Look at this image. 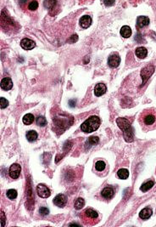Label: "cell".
I'll return each mask as SVG.
<instances>
[{"mask_svg": "<svg viewBox=\"0 0 156 227\" xmlns=\"http://www.w3.org/2000/svg\"><path fill=\"white\" fill-rule=\"evenodd\" d=\"M105 163L103 162V161H98L95 164V167H96V169L98 171H104V169H105Z\"/></svg>", "mask_w": 156, "mask_h": 227, "instance_id": "obj_26", "label": "cell"}, {"mask_svg": "<svg viewBox=\"0 0 156 227\" xmlns=\"http://www.w3.org/2000/svg\"><path fill=\"white\" fill-rule=\"evenodd\" d=\"M39 213L41 214V215H47L49 214V210L45 207H42L41 209H39Z\"/></svg>", "mask_w": 156, "mask_h": 227, "instance_id": "obj_31", "label": "cell"}, {"mask_svg": "<svg viewBox=\"0 0 156 227\" xmlns=\"http://www.w3.org/2000/svg\"><path fill=\"white\" fill-rule=\"evenodd\" d=\"M82 215H83L82 220L87 224L89 223L88 221H91V224H93V220H98V214L95 210L91 209H87L86 211H84L82 213Z\"/></svg>", "mask_w": 156, "mask_h": 227, "instance_id": "obj_5", "label": "cell"}, {"mask_svg": "<svg viewBox=\"0 0 156 227\" xmlns=\"http://www.w3.org/2000/svg\"><path fill=\"white\" fill-rule=\"evenodd\" d=\"M84 204H85V202H84V199L83 198H77L76 201L75 202V209H82L83 207H84Z\"/></svg>", "mask_w": 156, "mask_h": 227, "instance_id": "obj_25", "label": "cell"}, {"mask_svg": "<svg viewBox=\"0 0 156 227\" xmlns=\"http://www.w3.org/2000/svg\"><path fill=\"white\" fill-rule=\"evenodd\" d=\"M116 123L119 128L123 131V136L126 142L133 141V129L131 126L130 122L126 118L119 117L116 119Z\"/></svg>", "mask_w": 156, "mask_h": 227, "instance_id": "obj_2", "label": "cell"}, {"mask_svg": "<svg viewBox=\"0 0 156 227\" xmlns=\"http://www.w3.org/2000/svg\"><path fill=\"white\" fill-rule=\"evenodd\" d=\"M154 182L153 180H149V181H147V182L143 183V184L141 186V187H140V189H141L142 191L146 192V191H148L149 190H150L153 186H154Z\"/></svg>", "mask_w": 156, "mask_h": 227, "instance_id": "obj_21", "label": "cell"}, {"mask_svg": "<svg viewBox=\"0 0 156 227\" xmlns=\"http://www.w3.org/2000/svg\"><path fill=\"white\" fill-rule=\"evenodd\" d=\"M136 56H138V58H140V59H144L145 57L147 56L148 55V50H147V48H144V47H138L136 49Z\"/></svg>", "mask_w": 156, "mask_h": 227, "instance_id": "obj_18", "label": "cell"}, {"mask_svg": "<svg viewBox=\"0 0 156 227\" xmlns=\"http://www.w3.org/2000/svg\"><path fill=\"white\" fill-rule=\"evenodd\" d=\"M102 196L104 197V198H106V199H110L112 198V197L114 196V190H113V188L111 187H105L104 190H102Z\"/></svg>", "mask_w": 156, "mask_h": 227, "instance_id": "obj_17", "label": "cell"}, {"mask_svg": "<svg viewBox=\"0 0 156 227\" xmlns=\"http://www.w3.org/2000/svg\"><path fill=\"white\" fill-rule=\"evenodd\" d=\"M121 62V58L117 54H113L111 56L109 57L108 59V64L109 66L112 68H115L120 65Z\"/></svg>", "mask_w": 156, "mask_h": 227, "instance_id": "obj_10", "label": "cell"}, {"mask_svg": "<svg viewBox=\"0 0 156 227\" xmlns=\"http://www.w3.org/2000/svg\"><path fill=\"white\" fill-rule=\"evenodd\" d=\"M143 129L145 131L154 130L156 129V110L154 108H148L142 112L139 117Z\"/></svg>", "mask_w": 156, "mask_h": 227, "instance_id": "obj_1", "label": "cell"}, {"mask_svg": "<svg viewBox=\"0 0 156 227\" xmlns=\"http://www.w3.org/2000/svg\"><path fill=\"white\" fill-rule=\"evenodd\" d=\"M13 87V83H12L11 78H4L1 80V88L4 90H11Z\"/></svg>", "mask_w": 156, "mask_h": 227, "instance_id": "obj_14", "label": "cell"}, {"mask_svg": "<svg viewBox=\"0 0 156 227\" xmlns=\"http://www.w3.org/2000/svg\"><path fill=\"white\" fill-rule=\"evenodd\" d=\"M79 23H80V26H82V28H88L91 24H92V18L89 15H83L81 17L80 21H79Z\"/></svg>", "mask_w": 156, "mask_h": 227, "instance_id": "obj_12", "label": "cell"}, {"mask_svg": "<svg viewBox=\"0 0 156 227\" xmlns=\"http://www.w3.org/2000/svg\"><path fill=\"white\" fill-rule=\"evenodd\" d=\"M69 103H70V106H73V107H74V106H75V101H70V102H69Z\"/></svg>", "mask_w": 156, "mask_h": 227, "instance_id": "obj_35", "label": "cell"}, {"mask_svg": "<svg viewBox=\"0 0 156 227\" xmlns=\"http://www.w3.org/2000/svg\"><path fill=\"white\" fill-rule=\"evenodd\" d=\"M37 125H39V126H45L46 124H47V120L44 117H43V116H40V117H38L37 118Z\"/></svg>", "mask_w": 156, "mask_h": 227, "instance_id": "obj_28", "label": "cell"}, {"mask_svg": "<svg viewBox=\"0 0 156 227\" xmlns=\"http://www.w3.org/2000/svg\"><path fill=\"white\" fill-rule=\"evenodd\" d=\"M37 136H38V135H37V133L34 130L28 131L27 134H26V139H27L28 141L30 142L35 141V140L37 139Z\"/></svg>", "mask_w": 156, "mask_h": 227, "instance_id": "obj_22", "label": "cell"}, {"mask_svg": "<svg viewBox=\"0 0 156 227\" xmlns=\"http://www.w3.org/2000/svg\"><path fill=\"white\" fill-rule=\"evenodd\" d=\"M34 122V116L31 113L26 114L23 117V123H25V125H30Z\"/></svg>", "mask_w": 156, "mask_h": 227, "instance_id": "obj_24", "label": "cell"}, {"mask_svg": "<svg viewBox=\"0 0 156 227\" xmlns=\"http://www.w3.org/2000/svg\"><path fill=\"white\" fill-rule=\"evenodd\" d=\"M121 35L125 38H128L132 35V29L128 26H123L121 29Z\"/></svg>", "mask_w": 156, "mask_h": 227, "instance_id": "obj_20", "label": "cell"}, {"mask_svg": "<svg viewBox=\"0 0 156 227\" xmlns=\"http://www.w3.org/2000/svg\"><path fill=\"white\" fill-rule=\"evenodd\" d=\"M104 1V4L107 7H110V6H112L113 4H115V0H103Z\"/></svg>", "mask_w": 156, "mask_h": 227, "instance_id": "obj_32", "label": "cell"}, {"mask_svg": "<svg viewBox=\"0 0 156 227\" xmlns=\"http://www.w3.org/2000/svg\"><path fill=\"white\" fill-rule=\"evenodd\" d=\"M77 39H78V36L76 35V34H74V35H73V36H72V37L69 39V42H70V43H71V42H72V43H75V42L77 41Z\"/></svg>", "mask_w": 156, "mask_h": 227, "instance_id": "obj_34", "label": "cell"}, {"mask_svg": "<svg viewBox=\"0 0 156 227\" xmlns=\"http://www.w3.org/2000/svg\"><path fill=\"white\" fill-rule=\"evenodd\" d=\"M5 225V215L4 212H1V226L4 227Z\"/></svg>", "mask_w": 156, "mask_h": 227, "instance_id": "obj_33", "label": "cell"}, {"mask_svg": "<svg viewBox=\"0 0 156 227\" xmlns=\"http://www.w3.org/2000/svg\"><path fill=\"white\" fill-rule=\"evenodd\" d=\"M57 0H44L43 5L49 12L54 11L57 6Z\"/></svg>", "mask_w": 156, "mask_h": 227, "instance_id": "obj_13", "label": "cell"}, {"mask_svg": "<svg viewBox=\"0 0 156 227\" xmlns=\"http://www.w3.org/2000/svg\"><path fill=\"white\" fill-rule=\"evenodd\" d=\"M154 71V67L152 65H149L147 67H143L141 71V77L143 79V83L144 84L146 81L149 79Z\"/></svg>", "mask_w": 156, "mask_h": 227, "instance_id": "obj_6", "label": "cell"}, {"mask_svg": "<svg viewBox=\"0 0 156 227\" xmlns=\"http://www.w3.org/2000/svg\"><path fill=\"white\" fill-rule=\"evenodd\" d=\"M149 24V19L147 16H138L137 19V26L138 28H143L144 26H147Z\"/></svg>", "mask_w": 156, "mask_h": 227, "instance_id": "obj_15", "label": "cell"}, {"mask_svg": "<svg viewBox=\"0 0 156 227\" xmlns=\"http://www.w3.org/2000/svg\"><path fill=\"white\" fill-rule=\"evenodd\" d=\"M0 105H1V109H4V108H6L8 106L9 101L4 97H1L0 98Z\"/></svg>", "mask_w": 156, "mask_h": 227, "instance_id": "obj_30", "label": "cell"}, {"mask_svg": "<svg viewBox=\"0 0 156 227\" xmlns=\"http://www.w3.org/2000/svg\"><path fill=\"white\" fill-rule=\"evenodd\" d=\"M7 197L8 198H9V199H15L16 197H17V191L14 189H10V190H9L7 191Z\"/></svg>", "mask_w": 156, "mask_h": 227, "instance_id": "obj_27", "label": "cell"}, {"mask_svg": "<svg viewBox=\"0 0 156 227\" xmlns=\"http://www.w3.org/2000/svg\"><path fill=\"white\" fill-rule=\"evenodd\" d=\"M100 125V119L97 116H92L81 125V129L85 133H92L96 131Z\"/></svg>", "mask_w": 156, "mask_h": 227, "instance_id": "obj_3", "label": "cell"}, {"mask_svg": "<svg viewBox=\"0 0 156 227\" xmlns=\"http://www.w3.org/2000/svg\"><path fill=\"white\" fill-rule=\"evenodd\" d=\"M98 141H99V139L97 137V136H92V137H90L89 139H88L87 143H88L90 145H93L98 144Z\"/></svg>", "mask_w": 156, "mask_h": 227, "instance_id": "obj_29", "label": "cell"}, {"mask_svg": "<svg viewBox=\"0 0 156 227\" xmlns=\"http://www.w3.org/2000/svg\"><path fill=\"white\" fill-rule=\"evenodd\" d=\"M133 1H134V2H135V1H137V2H139V1H141V0H133Z\"/></svg>", "mask_w": 156, "mask_h": 227, "instance_id": "obj_36", "label": "cell"}, {"mask_svg": "<svg viewBox=\"0 0 156 227\" xmlns=\"http://www.w3.org/2000/svg\"><path fill=\"white\" fill-rule=\"evenodd\" d=\"M37 194L39 197H43V198H47L50 196V190L48 189L47 186L43 185V184H39L37 187Z\"/></svg>", "mask_w": 156, "mask_h": 227, "instance_id": "obj_8", "label": "cell"}, {"mask_svg": "<svg viewBox=\"0 0 156 227\" xmlns=\"http://www.w3.org/2000/svg\"><path fill=\"white\" fill-rule=\"evenodd\" d=\"M67 197L63 194H59L54 198V203L60 208H63L66 205Z\"/></svg>", "mask_w": 156, "mask_h": 227, "instance_id": "obj_9", "label": "cell"}, {"mask_svg": "<svg viewBox=\"0 0 156 227\" xmlns=\"http://www.w3.org/2000/svg\"><path fill=\"white\" fill-rule=\"evenodd\" d=\"M106 86L104 83H98L96 86H95V89H94V93H95V95L96 96H101L103 95L104 94H105L106 92Z\"/></svg>", "mask_w": 156, "mask_h": 227, "instance_id": "obj_16", "label": "cell"}, {"mask_svg": "<svg viewBox=\"0 0 156 227\" xmlns=\"http://www.w3.org/2000/svg\"><path fill=\"white\" fill-rule=\"evenodd\" d=\"M19 4L24 11L34 12L39 7V0H20Z\"/></svg>", "mask_w": 156, "mask_h": 227, "instance_id": "obj_4", "label": "cell"}, {"mask_svg": "<svg viewBox=\"0 0 156 227\" xmlns=\"http://www.w3.org/2000/svg\"><path fill=\"white\" fill-rule=\"evenodd\" d=\"M152 214L153 212L151 209L146 208V209H143V210L140 211L139 216H140V218H141L142 220H147V219H149L151 217Z\"/></svg>", "mask_w": 156, "mask_h": 227, "instance_id": "obj_19", "label": "cell"}, {"mask_svg": "<svg viewBox=\"0 0 156 227\" xmlns=\"http://www.w3.org/2000/svg\"><path fill=\"white\" fill-rule=\"evenodd\" d=\"M117 175L121 179H126L129 176V172L126 168H121L117 172Z\"/></svg>", "mask_w": 156, "mask_h": 227, "instance_id": "obj_23", "label": "cell"}, {"mask_svg": "<svg viewBox=\"0 0 156 227\" xmlns=\"http://www.w3.org/2000/svg\"><path fill=\"white\" fill-rule=\"evenodd\" d=\"M21 171V167L17 164H12L9 169V176L12 179H18L20 174Z\"/></svg>", "mask_w": 156, "mask_h": 227, "instance_id": "obj_7", "label": "cell"}, {"mask_svg": "<svg viewBox=\"0 0 156 227\" xmlns=\"http://www.w3.org/2000/svg\"><path fill=\"white\" fill-rule=\"evenodd\" d=\"M20 46L22 47L24 49L26 50H31L36 47V44L35 42L32 41V39L29 38H23L21 42H20Z\"/></svg>", "mask_w": 156, "mask_h": 227, "instance_id": "obj_11", "label": "cell"}]
</instances>
